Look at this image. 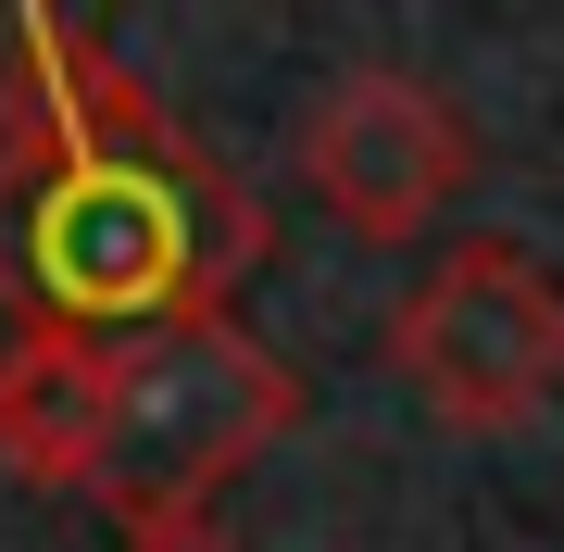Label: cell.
Returning <instances> with one entry per match:
<instances>
[{
	"label": "cell",
	"mask_w": 564,
	"mask_h": 552,
	"mask_svg": "<svg viewBox=\"0 0 564 552\" xmlns=\"http://www.w3.org/2000/svg\"><path fill=\"white\" fill-rule=\"evenodd\" d=\"M101 440H113V351H88V339H0V477L88 502Z\"/></svg>",
	"instance_id": "5b68a950"
},
{
	"label": "cell",
	"mask_w": 564,
	"mask_h": 552,
	"mask_svg": "<svg viewBox=\"0 0 564 552\" xmlns=\"http://www.w3.org/2000/svg\"><path fill=\"white\" fill-rule=\"evenodd\" d=\"M126 552H251V540L214 528V515H163V528H126Z\"/></svg>",
	"instance_id": "8992f818"
},
{
	"label": "cell",
	"mask_w": 564,
	"mask_h": 552,
	"mask_svg": "<svg viewBox=\"0 0 564 552\" xmlns=\"http://www.w3.org/2000/svg\"><path fill=\"white\" fill-rule=\"evenodd\" d=\"M289 164H302L314 214L339 226V239L402 251V239H440V214L464 202V176H477V126H464V101H452L440 76L351 63V76L314 88Z\"/></svg>",
	"instance_id": "277c9868"
},
{
	"label": "cell",
	"mask_w": 564,
	"mask_h": 552,
	"mask_svg": "<svg viewBox=\"0 0 564 552\" xmlns=\"http://www.w3.org/2000/svg\"><path fill=\"white\" fill-rule=\"evenodd\" d=\"M289 427H302V377H289L239 314L163 327L139 351H113V440H101L88 502H101L113 528L214 515V490L239 465H263Z\"/></svg>",
	"instance_id": "7a4b0ae2"
},
{
	"label": "cell",
	"mask_w": 564,
	"mask_h": 552,
	"mask_svg": "<svg viewBox=\"0 0 564 552\" xmlns=\"http://www.w3.org/2000/svg\"><path fill=\"white\" fill-rule=\"evenodd\" d=\"M251 176L151 101V76L76 13L0 39V314L13 339L139 351L202 327L263 264Z\"/></svg>",
	"instance_id": "6da1fadb"
},
{
	"label": "cell",
	"mask_w": 564,
	"mask_h": 552,
	"mask_svg": "<svg viewBox=\"0 0 564 552\" xmlns=\"http://www.w3.org/2000/svg\"><path fill=\"white\" fill-rule=\"evenodd\" d=\"M389 377L414 389L426 427L452 440H514L564 389V277L527 239H452L426 277L389 302Z\"/></svg>",
	"instance_id": "3957f363"
}]
</instances>
